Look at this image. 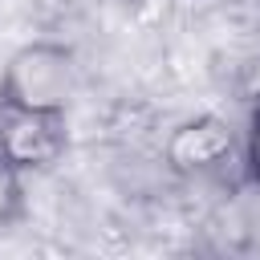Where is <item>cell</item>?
Returning <instances> with one entry per match:
<instances>
[{
    "instance_id": "7a4b0ae2",
    "label": "cell",
    "mask_w": 260,
    "mask_h": 260,
    "mask_svg": "<svg viewBox=\"0 0 260 260\" xmlns=\"http://www.w3.org/2000/svg\"><path fill=\"white\" fill-rule=\"evenodd\" d=\"M65 146V126L61 110H16L0 126V154L20 171V167H45L61 154Z\"/></svg>"
},
{
    "instance_id": "3957f363",
    "label": "cell",
    "mask_w": 260,
    "mask_h": 260,
    "mask_svg": "<svg viewBox=\"0 0 260 260\" xmlns=\"http://www.w3.org/2000/svg\"><path fill=\"white\" fill-rule=\"evenodd\" d=\"M228 150H232V130H228L223 122H215V118L187 122V126L171 138V146H167L171 162L183 167V171H191V167H211V162H219Z\"/></svg>"
},
{
    "instance_id": "277c9868",
    "label": "cell",
    "mask_w": 260,
    "mask_h": 260,
    "mask_svg": "<svg viewBox=\"0 0 260 260\" xmlns=\"http://www.w3.org/2000/svg\"><path fill=\"white\" fill-rule=\"evenodd\" d=\"M16 191H20V187H16V167L0 154V219L16 207Z\"/></svg>"
},
{
    "instance_id": "5b68a950",
    "label": "cell",
    "mask_w": 260,
    "mask_h": 260,
    "mask_svg": "<svg viewBox=\"0 0 260 260\" xmlns=\"http://www.w3.org/2000/svg\"><path fill=\"white\" fill-rule=\"evenodd\" d=\"M248 167L260 179V114L252 118V130H248Z\"/></svg>"
},
{
    "instance_id": "6da1fadb",
    "label": "cell",
    "mask_w": 260,
    "mask_h": 260,
    "mask_svg": "<svg viewBox=\"0 0 260 260\" xmlns=\"http://www.w3.org/2000/svg\"><path fill=\"white\" fill-rule=\"evenodd\" d=\"M77 89V65L61 45H28L8 61L4 98L16 110H65Z\"/></svg>"
}]
</instances>
